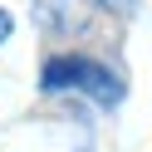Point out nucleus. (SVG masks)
Listing matches in <instances>:
<instances>
[{
	"label": "nucleus",
	"mask_w": 152,
	"mask_h": 152,
	"mask_svg": "<svg viewBox=\"0 0 152 152\" xmlns=\"http://www.w3.org/2000/svg\"><path fill=\"white\" fill-rule=\"evenodd\" d=\"M10 30H15V20H10V10H0V44L10 39Z\"/></svg>",
	"instance_id": "3"
},
{
	"label": "nucleus",
	"mask_w": 152,
	"mask_h": 152,
	"mask_svg": "<svg viewBox=\"0 0 152 152\" xmlns=\"http://www.w3.org/2000/svg\"><path fill=\"white\" fill-rule=\"evenodd\" d=\"M98 5H103V10H113V15H128V10H132V0H98Z\"/></svg>",
	"instance_id": "2"
},
{
	"label": "nucleus",
	"mask_w": 152,
	"mask_h": 152,
	"mask_svg": "<svg viewBox=\"0 0 152 152\" xmlns=\"http://www.w3.org/2000/svg\"><path fill=\"white\" fill-rule=\"evenodd\" d=\"M39 88L44 93H59V88H74V93H88L98 108H118L123 103V79L98 59H83V54H64V59H49L39 74Z\"/></svg>",
	"instance_id": "1"
}]
</instances>
